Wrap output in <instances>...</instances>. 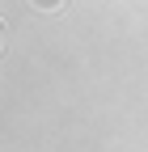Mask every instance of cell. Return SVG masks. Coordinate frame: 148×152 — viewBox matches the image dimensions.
Wrapping results in <instances>:
<instances>
[{
    "instance_id": "1",
    "label": "cell",
    "mask_w": 148,
    "mask_h": 152,
    "mask_svg": "<svg viewBox=\"0 0 148 152\" xmlns=\"http://www.w3.org/2000/svg\"><path fill=\"white\" fill-rule=\"evenodd\" d=\"M30 4H34V9H42V13H55V9H64L68 0H30Z\"/></svg>"
}]
</instances>
